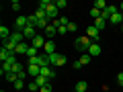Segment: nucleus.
Segmentation results:
<instances>
[{"instance_id": "1", "label": "nucleus", "mask_w": 123, "mask_h": 92, "mask_svg": "<svg viewBox=\"0 0 123 92\" xmlns=\"http://www.w3.org/2000/svg\"><path fill=\"white\" fill-rule=\"evenodd\" d=\"M92 43H94V41H92L90 37H86V35H84V37H78V39L74 41V47L78 49V51H82V53H86V51H88V47H90Z\"/></svg>"}, {"instance_id": "2", "label": "nucleus", "mask_w": 123, "mask_h": 92, "mask_svg": "<svg viewBox=\"0 0 123 92\" xmlns=\"http://www.w3.org/2000/svg\"><path fill=\"white\" fill-rule=\"evenodd\" d=\"M18 63V59H17V55H12L10 57V59H6L4 63H2V68H0V74L2 76H6V74H10V72H12V68L17 66Z\"/></svg>"}, {"instance_id": "3", "label": "nucleus", "mask_w": 123, "mask_h": 92, "mask_svg": "<svg viewBox=\"0 0 123 92\" xmlns=\"http://www.w3.org/2000/svg\"><path fill=\"white\" fill-rule=\"evenodd\" d=\"M68 61V57L66 55H60V53H51V55H49V63H51V66H64V63H66Z\"/></svg>"}, {"instance_id": "4", "label": "nucleus", "mask_w": 123, "mask_h": 92, "mask_svg": "<svg viewBox=\"0 0 123 92\" xmlns=\"http://www.w3.org/2000/svg\"><path fill=\"white\" fill-rule=\"evenodd\" d=\"M45 12H47V21H49V23H55L57 18H60V17H57V6H55V2H51L49 8L45 10Z\"/></svg>"}, {"instance_id": "5", "label": "nucleus", "mask_w": 123, "mask_h": 92, "mask_svg": "<svg viewBox=\"0 0 123 92\" xmlns=\"http://www.w3.org/2000/svg\"><path fill=\"white\" fill-rule=\"evenodd\" d=\"M25 27H29V17H18L17 21H14V29L17 31H25Z\"/></svg>"}, {"instance_id": "6", "label": "nucleus", "mask_w": 123, "mask_h": 92, "mask_svg": "<svg viewBox=\"0 0 123 92\" xmlns=\"http://www.w3.org/2000/svg\"><path fill=\"white\" fill-rule=\"evenodd\" d=\"M86 37H90L94 43H98V39H101V33L94 29V25H90V27H86Z\"/></svg>"}, {"instance_id": "7", "label": "nucleus", "mask_w": 123, "mask_h": 92, "mask_svg": "<svg viewBox=\"0 0 123 92\" xmlns=\"http://www.w3.org/2000/svg\"><path fill=\"white\" fill-rule=\"evenodd\" d=\"M45 43H47V37H45V35H37L35 39L31 41V47L39 49V47H45Z\"/></svg>"}, {"instance_id": "8", "label": "nucleus", "mask_w": 123, "mask_h": 92, "mask_svg": "<svg viewBox=\"0 0 123 92\" xmlns=\"http://www.w3.org/2000/svg\"><path fill=\"white\" fill-rule=\"evenodd\" d=\"M41 76H43V78H47L49 82H51V80L55 78V72H53L51 66H45V68H41Z\"/></svg>"}, {"instance_id": "9", "label": "nucleus", "mask_w": 123, "mask_h": 92, "mask_svg": "<svg viewBox=\"0 0 123 92\" xmlns=\"http://www.w3.org/2000/svg\"><path fill=\"white\" fill-rule=\"evenodd\" d=\"M27 74L35 80L37 76H41V66H27Z\"/></svg>"}, {"instance_id": "10", "label": "nucleus", "mask_w": 123, "mask_h": 92, "mask_svg": "<svg viewBox=\"0 0 123 92\" xmlns=\"http://www.w3.org/2000/svg\"><path fill=\"white\" fill-rule=\"evenodd\" d=\"M29 47H31V45H27L25 41H23V43H18V45H17V49H14V55H27Z\"/></svg>"}, {"instance_id": "11", "label": "nucleus", "mask_w": 123, "mask_h": 92, "mask_svg": "<svg viewBox=\"0 0 123 92\" xmlns=\"http://www.w3.org/2000/svg\"><path fill=\"white\" fill-rule=\"evenodd\" d=\"M101 51H103V49H101V45H98V43H92L90 47H88V51H86V53L92 57V55H101Z\"/></svg>"}, {"instance_id": "12", "label": "nucleus", "mask_w": 123, "mask_h": 92, "mask_svg": "<svg viewBox=\"0 0 123 92\" xmlns=\"http://www.w3.org/2000/svg\"><path fill=\"white\" fill-rule=\"evenodd\" d=\"M10 41H14V43H23V41H25V35H23V31H14L12 35H10Z\"/></svg>"}, {"instance_id": "13", "label": "nucleus", "mask_w": 123, "mask_h": 92, "mask_svg": "<svg viewBox=\"0 0 123 92\" xmlns=\"http://www.w3.org/2000/svg\"><path fill=\"white\" fill-rule=\"evenodd\" d=\"M109 23H113V25H123V12L119 10V12H115L113 17L109 18Z\"/></svg>"}, {"instance_id": "14", "label": "nucleus", "mask_w": 123, "mask_h": 92, "mask_svg": "<svg viewBox=\"0 0 123 92\" xmlns=\"http://www.w3.org/2000/svg\"><path fill=\"white\" fill-rule=\"evenodd\" d=\"M53 35H57V27L53 25V23H49V25H47V29H45V37L49 39V37H53Z\"/></svg>"}, {"instance_id": "15", "label": "nucleus", "mask_w": 123, "mask_h": 92, "mask_svg": "<svg viewBox=\"0 0 123 92\" xmlns=\"http://www.w3.org/2000/svg\"><path fill=\"white\" fill-rule=\"evenodd\" d=\"M45 53L47 55H51V53H55V43H53V39H47V43H45Z\"/></svg>"}, {"instance_id": "16", "label": "nucleus", "mask_w": 123, "mask_h": 92, "mask_svg": "<svg viewBox=\"0 0 123 92\" xmlns=\"http://www.w3.org/2000/svg\"><path fill=\"white\" fill-rule=\"evenodd\" d=\"M10 35H12V33H10V29L8 27H0V37H2V41H6V39H10Z\"/></svg>"}, {"instance_id": "17", "label": "nucleus", "mask_w": 123, "mask_h": 92, "mask_svg": "<svg viewBox=\"0 0 123 92\" xmlns=\"http://www.w3.org/2000/svg\"><path fill=\"white\" fill-rule=\"evenodd\" d=\"M74 88H76L74 92H86V90H88V84L84 82V80H80V82H76V86H74Z\"/></svg>"}, {"instance_id": "18", "label": "nucleus", "mask_w": 123, "mask_h": 92, "mask_svg": "<svg viewBox=\"0 0 123 92\" xmlns=\"http://www.w3.org/2000/svg\"><path fill=\"white\" fill-rule=\"evenodd\" d=\"M105 25H107V21H105V18H103V17H101V18H97V21H94V29H97L98 33H101V31L105 29Z\"/></svg>"}, {"instance_id": "19", "label": "nucleus", "mask_w": 123, "mask_h": 92, "mask_svg": "<svg viewBox=\"0 0 123 92\" xmlns=\"http://www.w3.org/2000/svg\"><path fill=\"white\" fill-rule=\"evenodd\" d=\"M12 55H14V53H10V51H6L4 47L0 49V59H2V63H4L6 59H10V57H12Z\"/></svg>"}, {"instance_id": "20", "label": "nucleus", "mask_w": 123, "mask_h": 92, "mask_svg": "<svg viewBox=\"0 0 123 92\" xmlns=\"http://www.w3.org/2000/svg\"><path fill=\"white\" fill-rule=\"evenodd\" d=\"M39 66H41V68H45V66H51V63H49V55H47V53L39 55Z\"/></svg>"}, {"instance_id": "21", "label": "nucleus", "mask_w": 123, "mask_h": 92, "mask_svg": "<svg viewBox=\"0 0 123 92\" xmlns=\"http://www.w3.org/2000/svg\"><path fill=\"white\" fill-rule=\"evenodd\" d=\"M33 82H35V84H37V86H39V90H41V88H43V86H45V84H47V82H49V80H47V78H43V76H37V78H35V80H33Z\"/></svg>"}, {"instance_id": "22", "label": "nucleus", "mask_w": 123, "mask_h": 92, "mask_svg": "<svg viewBox=\"0 0 123 92\" xmlns=\"http://www.w3.org/2000/svg\"><path fill=\"white\" fill-rule=\"evenodd\" d=\"M92 6H94V8H98V10H105L109 4H107L105 0H94V4H92Z\"/></svg>"}, {"instance_id": "23", "label": "nucleus", "mask_w": 123, "mask_h": 92, "mask_svg": "<svg viewBox=\"0 0 123 92\" xmlns=\"http://www.w3.org/2000/svg\"><path fill=\"white\" fill-rule=\"evenodd\" d=\"M90 59H92V57L90 55H88V53H82V55H80V63H82V66H88V63H90Z\"/></svg>"}, {"instance_id": "24", "label": "nucleus", "mask_w": 123, "mask_h": 92, "mask_svg": "<svg viewBox=\"0 0 123 92\" xmlns=\"http://www.w3.org/2000/svg\"><path fill=\"white\" fill-rule=\"evenodd\" d=\"M90 17L97 21V18H101V17H103V10H98V8H94V6H92V8H90Z\"/></svg>"}, {"instance_id": "25", "label": "nucleus", "mask_w": 123, "mask_h": 92, "mask_svg": "<svg viewBox=\"0 0 123 92\" xmlns=\"http://www.w3.org/2000/svg\"><path fill=\"white\" fill-rule=\"evenodd\" d=\"M35 17L39 18V21H43V18H47V12H45L43 8H37V10H35Z\"/></svg>"}, {"instance_id": "26", "label": "nucleus", "mask_w": 123, "mask_h": 92, "mask_svg": "<svg viewBox=\"0 0 123 92\" xmlns=\"http://www.w3.org/2000/svg\"><path fill=\"white\" fill-rule=\"evenodd\" d=\"M4 78H6V80H8V82H10V84H14V82H17V80H18V74H14V72H10V74H6V76H4Z\"/></svg>"}, {"instance_id": "27", "label": "nucleus", "mask_w": 123, "mask_h": 92, "mask_svg": "<svg viewBox=\"0 0 123 92\" xmlns=\"http://www.w3.org/2000/svg\"><path fill=\"white\" fill-rule=\"evenodd\" d=\"M49 4H51V0H39L37 8H43V10H47V8H49Z\"/></svg>"}, {"instance_id": "28", "label": "nucleus", "mask_w": 123, "mask_h": 92, "mask_svg": "<svg viewBox=\"0 0 123 92\" xmlns=\"http://www.w3.org/2000/svg\"><path fill=\"white\" fill-rule=\"evenodd\" d=\"M23 88H25V80H17V82H14V90L21 92Z\"/></svg>"}, {"instance_id": "29", "label": "nucleus", "mask_w": 123, "mask_h": 92, "mask_svg": "<svg viewBox=\"0 0 123 92\" xmlns=\"http://www.w3.org/2000/svg\"><path fill=\"white\" fill-rule=\"evenodd\" d=\"M78 31V25L76 23H68V33H76Z\"/></svg>"}, {"instance_id": "30", "label": "nucleus", "mask_w": 123, "mask_h": 92, "mask_svg": "<svg viewBox=\"0 0 123 92\" xmlns=\"http://www.w3.org/2000/svg\"><path fill=\"white\" fill-rule=\"evenodd\" d=\"M55 6H57V10H62V8H66V6H68V2H66V0H57Z\"/></svg>"}, {"instance_id": "31", "label": "nucleus", "mask_w": 123, "mask_h": 92, "mask_svg": "<svg viewBox=\"0 0 123 92\" xmlns=\"http://www.w3.org/2000/svg\"><path fill=\"white\" fill-rule=\"evenodd\" d=\"M51 90H53V86H51V82H47V84H45V86L41 88L39 92H51Z\"/></svg>"}, {"instance_id": "32", "label": "nucleus", "mask_w": 123, "mask_h": 92, "mask_svg": "<svg viewBox=\"0 0 123 92\" xmlns=\"http://www.w3.org/2000/svg\"><path fill=\"white\" fill-rule=\"evenodd\" d=\"M10 8H12V10H21V2H18V0H12Z\"/></svg>"}, {"instance_id": "33", "label": "nucleus", "mask_w": 123, "mask_h": 92, "mask_svg": "<svg viewBox=\"0 0 123 92\" xmlns=\"http://www.w3.org/2000/svg\"><path fill=\"white\" fill-rule=\"evenodd\" d=\"M27 88H29L31 92H39V86H37L35 82H31V84H29V86H27Z\"/></svg>"}, {"instance_id": "34", "label": "nucleus", "mask_w": 123, "mask_h": 92, "mask_svg": "<svg viewBox=\"0 0 123 92\" xmlns=\"http://www.w3.org/2000/svg\"><path fill=\"white\" fill-rule=\"evenodd\" d=\"M27 55H29V57H37V49H35V47H29Z\"/></svg>"}, {"instance_id": "35", "label": "nucleus", "mask_w": 123, "mask_h": 92, "mask_svg": "<svg viewBox=\"0 0 123 92\" xmlns=\"http://www.w3.org/2000/svg\"><path fill=\"white\" fill-rule=\"evenodd\" d=\"M68 33V27H57V35H66Z\"/></svg>"}, {"instance_id": "36", "label": "nucleus", "mask_w": 123, "mask_h": 92, "mask_svg": "<svg viewBox=\"0 0 123 92\" xmlns=\"http://www.w3.org/2000/svg\"><path fill=\"white\" fill-rule=\"evenodd\" d=\"M72 68H74V70H80V68H82V63H80V61H74V63H72Z\"/></svg>"}, {"instance_id": "37", "label": "nucleus", "mask_w": 123, "mask_h": 92, "mask_svg": "<svg viewBox=\"0 0 123 92\" xmlns=\"http://www.w3.org/2000/svg\"><path fill=\"white\" fill-rule=\"evenodd\" d=\"M117 82L123 84V72H119V74H117Z\"/></svg>"}, {"instance_id": "38", "label": "nucleus", "mask_w": 123, "mask_h": 92, "mask_svg": "<svg viewBox=\"0 0 123 92\" xmlns=\"http://www.w3.org/2000/svg\"><path fill=\"white\" fill-rule=\"evenodd\" d=\"M119 10H121V12H123V2H121V4H119Z\"/></svg>"}, {"instance_id": "39", "label": "nucleus", "mask_w": 123, "mask_h": 92, "mask_svg": "<svg viewBox=\"0 0 123 92\" xmlns=\"http://www.w3.org/2000/svg\"><path fill=\"white\" fill-rule=\"evenodd\" d=\"M119 86H121V88H123V84H119Z\"/></svg>"}, {"instance_id": "40", "label": "nucleus", "mask_w": 123, "mask_h": 92, "mask_svg": "<svg viewBox=\"0 0 123 92\" xmlns=\"http://www.w3.org/2000/svg\"><path fill=\"white\" fill-rule=\"evenodd\" d=\"M121 31H123V25H121Z\"/></svg>"}, {"instance_id": "41", "label": "nucleus", "mask_w": 123, "mask_h": 92, "mask_svg": "<svg viewBox=\"0 0 123 92\" xmlns=\"http://www.w3.org/2000/svg\"><path fill=\"white\" fill-rule=\"evenodd\" d=\"M2 92H4V90H2Z\"/></svg>"}]
</instances>
